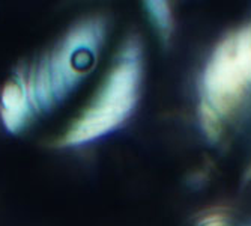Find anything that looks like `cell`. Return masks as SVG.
Listing matches in <instances>:
<instances>
[{
	"mask_svg": "<svg viewBox=\"0 0 251 226\" xmlns=\"http://www.w3.org/2000/svg\"><path fill=\"white\" fill-rule=\"evenodd\" d=\"M0 122L11 134L26 131L36 122L25 83L15 70L0 89Z\"/></svg>",
	"mask_w": 251,
	"mask_h": 226,
	"instance_id": "cell-4",
	"label": "cell"
},
{
	"mask_svg": "<svg viewBox=\"0 0 251 226\" xmlns=\"http://www.w3.org/2000/svg\"><path fill=\"white\" fill-rule=\"evenodd\" d=\"M142 82L143 49L140 41L131 36L118 50L94 95L56 139V145L78 148L115 133L135 110Z\"/></svg>",
	"mask_w": 251,
	"mask_h": 226,
	"instance_id": "cell-2",
	"label": "cell"
},
{
	"mask_svg": "<svg viewBox=\"0 0 251 226\" xmlns=\"http://www.w3.org/2000/svg\"><path fill=\"white\" fill-rule=\"evenodd\" d=\"M251 95V26L227 35L214 49L199 85V118L209 139Z\"/></svg>",
	"mask_w": 251,
	"mask_h": 226,
	"instance_id": "cell-3",
	"label": "cell"
},
{
	"mask_svg": "<svg viewBox=\"0 0 251 226\" xmlns=\"http://www.w3.org/2000/svg\"><path fill=\"white\" fill-rule=\"evenodd\" d=\"M199 226H227V222L221 214H208L200 220Z\"/></svg>",
	"mask_w": 251,
	"mask_h": 226,
	"instance_id": "cell-6",
	"label": "cell"
},
{
	"mask_svg": "<svg viewBox=\"0 0 251 226\" xmlns=\"http://www.w3.org/2000/svg\"><path fill=\"white\" fill-rule=\"evenodd\" d=\"M143 6L155 30L163 38H169L172 33V28H173V17L170 11V5L167 2L153 0V2H145Z\"/></svg>",
	"mask_w": 251,
	"mask_h": 226,
	"instance_id": "cell-5",
	"label": "cell"
},
{
	"mask_svg": "<svg viewBox=\"0 0 251 226\" xmlns=\"http://www.w3.org/2000/svg\"><path fill=\"white\" fill-rule=\"evenodd\" d=\"M105 41V18L90 15L73 25L35 60L15 68L36 121L57 110L77 92L95 71Z\"/></svg>",
	"mask_w": 251,
	"mask_h": 226,
	"instance_id": "cell-1",
	"label": "cell"
}]
</instances>
